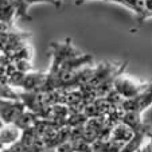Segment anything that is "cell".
<instances>
[{
    "mask_svg": "<svg viewBox=\"0 0 152 152\" xmlns=\"http://www.w3.org/2000/svg\"><path fill=\"white\" fill-rule=\"evenodd\" d=\"M23 136V131L19 128L15 123L12 124H1L0 129V143H1V149L8 148V147L16 144Z\"/></svg>",
    "mask_w": 152,
    "mask_h": 152,
    "instance_id": "cell-4",
    "label": "cell"
},
{
    "mask_svg": "<svg viewBox=\"0 0 152 152\" xmlns=\"http://www.w3.org/2000/svg\"><path fill=\"white\" fill-rule=\"evenodd\" d=\"M135 133L136 132L129 125H126L123 121H118V123H116L115 125L110 128L109 139H112L113 141L124 145V144L128 143V141L135 136Z\"/></svg>",
    "mask_w": 152,
    "mask_h": 152,
    "instance_id": "cell-5",
    "label": "cell"
},
{
    "mask_svg": "<svg viewBox=\"0 0 152 152\" xmlns=\"http://www.w3.org/2000/svg\"><path fill=\"white\" fill-rule=\"evenodd\" d=\"M148 83L139 82L137 80L129 77V75L120 74L113 81V92L117 96H120L121 100H131L139 96L144 89L147 88Z\"/></svg>",
    "mask_w": 152,
    "mask_h": 152,
    "instance_id": "cell-1",
    "label": "cell"
},
{
    "mask_svg": "<svg viewBox=\"0 0 152 152\" xmlns=\"http://www.w3.org/2000/svg\"><path fill=\"white\" fill-rule=\"evenodd\" d=\"M26 104L18 98V100H8L1 98V124H12L26 112Z\"/></svg>",
    "mask_w": 152,
    "mask_h": 152,
    "instance_id": "cell-2",
    "label": "cell"
},
{
    "mask_svg": "<svg viewBox=\"0 0 152 152\" xmlns=\"http://www.w3.org/2000/svg\"><path fill=\"white\" fill-rule=\"evenodd\" d=\"M151 135H152V133H151Z\"/></svg>",
    "mask_w": 152,
    "mask_h": 152,
    "instance_id": "cell-9",
    "label": "cell"
},
{
    "mask_svg": "<svg viewBox=\"0 0 152 152\" xmlns=\"http://www.w3.org/2000/svg\"><path fill=\"white\" fill-rule=\"evenodd\" d=\"M151 105H152V82H148L145 89L139 96H136L135 98L121 100L120 108L123 110H133V112L143 113V110H145Z\"/></svg>",
    "mask_w": 152,
    "mask_h": 152,
    "instance_id": "cell-3",
    "label": "cell"
},
{
    "mask_svg": "<svg viewBox=\"0 0 152 152\" xmlns=\"http://www.w3.org/2000/svg\"><path fill=\"white\" fill-rule=\"evenodd\" d=\"M137 152H152V140L149 139V141L144 145H141V148L139 149Z\"/></svg>",
    "mask_w": 152,
    "mask_h": 152,
    "instance_id": "cell-8",
    "label": "cell"
},
{
    "mask_svg": "<svg viewBox=\"0 0 152 152\" xmlns=\"http://www.w3.org/2000/svg\"><path fill=\"white\" fill-rule=\"evenodd\" d=\"M37 3H46V4H51V6L57 7V8H61L63 4V0H23L26 11H28L30 7H31L32 4H37Z\"/></svg>",
    "mask_w": 152,
    "mask_h": 152,
    "instance_id": "cell-6",
    "label": "cell"
},
{
    "mask_svg": "<svg viewBox=\"0 0 152 152\" xmlns=\"http://www.w3.org/2000/svg\"><path fill=\"white\" fill-rule=\"evenodd\" d=\"M149 16H152V0H143V16L139 22L141 23Z\"/></svg>",
    "mask_w": 152,
    "mask_h": 152,
    "instance_id": "cell-7",
    "label": "cell"
}]
</instances>
